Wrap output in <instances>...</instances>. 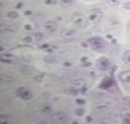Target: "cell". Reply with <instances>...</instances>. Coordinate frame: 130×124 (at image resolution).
Segmentation results:
<instances>
[{
	"label": "cell",
	"mask_w": 130,
	"mask_h": 124,
	"mask_svg": "<svg viewBox=\"0 0 130 124\" xmlns=\"http://www.w3.org/2000/svg\"><path fill=\"white\" fill-rule=\"evenodd\" d=\"M92 65V63L90 62H86V63H85L83 66L84 67H89V66H91Z\"/></svg>",
	"instance_id": "obj_28"
},
{
	"label": "cell",
	"mask_w": 130,
	"mask_h": 124,
	"mask_svg": "<svg viewBox=\"0 0 130 124\" xmlns=\"http://www.w3.org/2000/svg\"><path fill=\"white\" fill-rule=\"evenodd\" d=\"M88 43L94 50L100 51L103 50L106 45V42L103 39L98 37H94L88 40Z\"/></svg>",
	"instance_id": "obj_1"
},
{
	"label": "cell",
	"mask_w": 130,
	"mask_h": 124,
	"mask_svg": "<svg viewBox=\"0 0 130 124\" xmlns=\"http://www.w3.org/2000/svg\"><path fill=\"white\" fill-rule=\"evenodd\" d=\"M75 35V31L73 30H66L63 32L62 36L66 39H71Z\"/></svg>",
	"instance_id": "obj_10"
},
{
	"label": "cell",
	"mask_w": 130,
	"mask_h": 124,
	"mask_svg": "<svg viewBox=\"0 0 130 124\" xmlns=\"http://www.w3.org/2000/svg\"><path fill=\"white\" fill-rule=\"evenodd\" d=\"M122 58L125 64L130 65V50H127L123 53Z\"/></svg>",
	"instance_id": "obj_9"
},
{
	"label": "cell",
	"mask_w": 130,
	"mask_h": 124,
	"mask_svg": "<svg viewBox=\"0 0 130 124\" xmlns=\"http://www.w3.org/2000/svg\"><path fill=\"white\" fill-rule=\"evenodd\" d=\"M63 65L64 66H66V67H69L71 66V64L69 63V62H65Z\"/></svg>",
	"instance_id": "obj_30"
},
{
	"label": "cell",
	"mask_w": 130,
	"mask_h": 124,
	"mask_svg": "<svg viewBox=\"0 0 130 124\" xmlns=\"http://www.w3.org/2000/svg\"><path fill=\"white\" fill-rule=\"evenodd\" d=\"M46 4H55L57 3L56 0H45V1Z\"/></svg>",
	"instance_id": "obj_20"
},
{
	"label": "cell",
	"mask_w": 130,
	"mask_h": 124,
	"mask_svg": "<svg viewBox=\"0 0 130 124\" xmlns=\"http://www.w3.org/2000/svg\"><path fill=\"white\" fill-rule=\"evenodd\" d=\"M76 102L77 104L79 105H83L85 103V101L84 100L80 99H77Z\"/></svg>",
	"instance_id": "obj_22"
},
{
	"label": "cell",
	"mask_w": 130,
	"mask_h": 124,
	"mask_svg": "<svg viewBox=\"0 0 130 124\" xmlns=\"http://www.w3.org/2000/svg\"><path fill=\"white\" fill-rule=\"evenodd\" d=\"M31 13V12L30 11H26V12H25L24 14H25V15H30Z\"/></svg>",
	"instance_id": "obj_35"
},
{
	"label": "cell",
	"mask_w": 130,
	"mask_h": 124,
	"mask_svg": "<svg viewBox=\"0 0 130 124\" xmlns=\"http://www.w3.org/2000/svg\"><path fill=\"white\" fill-rule=\"evenodd\" d=\"M84 111L82 109H78V110H77L76 113L78 116H81L82 115L84 114Z\"/></svg>",
	"instance_id": "obj_19"
},
{
	"label": "cell",
	"mask_w": 130,
	"mask_h": 124,
	"mask_svg": "<svg viewBox=\"0 0 130 124\" xmlns=\"http://www.w3.org/2000/svg\"><path fill=\"white\" fill-rule=\"evenodd\" d=\"M86 89H86V87H83V88H82V89H81V92H83V93H84L85 92H86Z\"/></svg>",
	"instance_id": "obj_33"
},
{
	"label": "cell",
	"mask_w": 130,
	"mask_h": 124,
	"mask_svg": "<svg viewBox=\"0 0 130 124\" xmlns=\"http://www.w3.org/2000/svg\"><path fill=\"white\" fill-rule=\"evenodd\" d=\"M54 120L56 121L61 122V123H65L68 121V116L66 114L63 112H58L54 115Z\"/></svg>",
	"instance_id": "obj_7"
},
{
	"label": "cell",
	"mask_w": 130,
	"mask_h": 124,
	"mask_svg": "<svg viewBox=\"0 0 130 124\" xmlns=\"http://www.w3.org/2000/svg\"><path fill=\"white\" fill-rule=\"evenodd\" d=\"M23 41L26 43H29L32 41V39L30 37H26L23 39Z\"/></svg>",
	"instance_id": "obj_23"
},
{
	"label": "cell",
	"mask_w": 130,
	"mask_h": 124,
	"mask_svg": "<svg viewBox=\"0 0 130 124\" xmlns=\"http://www.w3.org/2000/svg\"><path fill=\"white\" fill-rule=\"evenodd\" d=\"M127 30L128 32L130 33V21L127 24Z\"/></svg>",
	"instance_id": "obj_26"
},
{
	"label": "cell",
	"mask_w": 130,
	"mask_h": 124,
	"mask_svg": "<svg viewBox=\"0 0 130 124\" xmlns=\"http://www.w3.org/2000/svg\"><path fill=\"white\" fill-rule=\"evenodd\" d=\"M69 93L74 95H77L78 94V91L76 89H71L69 91Z\"/></svg>",
	"instance_id": "obj_21"
},
{
	"label": "cell",
	"mask_w": 130,
	"mask_h": 124,
	"mask_svg": "<svg viewBox=\"0 0 130 124\" xmlns=\"http://www.w3.org/2000/svg\"><path fill=\"white\" fill-rule=\"evenodd\" d=\"M86 119L87 120V122H91L92 121V118L90 116H87L86 118Z\"/></svg>",
	"instance_id": "obj_29"
},
{
	"label": "cell",
	"mask_w": 130,
	"mask_h": 124,
	"mask_svg": "<svg viewBox=\"0 0 130 124\" xmlns=\"http://www.w3.org/2000/svg\"><path fill=\"white\" fill-rule=\"evenodd\" d=\"M44 27L46 30L50 33L56 31L58 29V25L55 22L53 21H49L46 22L44 24Z\"/></svg>",
	"instance_id": "obj_6"
},
{
	"label": "cell",
	"mask_w": 130,
	"mask_h": 124,
	"mask_svg": "<svg viewBox=\"0 0 130 124\" xmlns=\"http://www.w3.org/2000/svg\"><path fill=\"white\" fill-rule=\"evenodd\" d=\"M21 6H22V4H18V5L17 6V8H20L21 7Z\"/></svg>",
	"instance_id": "obj_36"
},
{
	"label": "cell",
	"mask_w": 130,
	"mask_h": 124,
	"mask_svg": "<svg viewBox=\"0 0 130 124\" xmlns=\"http://www.w3.org/2000/svg\"><path fill=\"white\" fill-rule=\"evenodd\" d=\"M46 62L48 63H53L55 61L54 58H52V57H46L44 58Z\"/></svg>",
	"instance_id": "obj_17"
},
{
	"label": "cell",
	"mask_w": 130,
	"mask_h": 124,
	"mask_svg": "<svg viewBox=\"0 0 130 124\" xmlns=\"http://www.w3.org/2000/svg\"><path fill=\"white\" fill-rule=\"evenodd\" d=\"M72 21L77 27L79 28H84L88 24V20L86 17L82 14L75 13L72 18Z\"/></svg>",
	"instance_id": "obj_2"
},
{
	"label": "cell",
	"mask_w": 130,
	"mask_h": 124,
	"mask_svg": "<svg viewBox=\"0 0 130 124\" xmlns=\"http://www.w3.org/2000/svg\"><path fill=\"white\" fill-rule=\"evenodd\" d=\"M16 93L19 96L25 100H29L32 96V93L25 87H20L17 89Z\"/></svg>",
	"instance_id": "obj_4"
},
{
	"label": "cell",
	"mask_w": 130,
	"mask_h": 124,
	"mask_svg": "<svg viewBox=\"0 0 130 124\" xmlns=\"http://www.w3.org/2000/svg\"><path fill=\"white\" fill-rule=\"evenodd\" d=\"M124 5H125V7H126L127 8H130V2L125 4Z\"/></svg>",
	"instance_id": "obj_27"
},
{
	"label": "cell",
	"mask_w": 130,
	"mask_h": 124,
	"mask_svg": "<svg viewBox=\"0 0 130 124\" xmlns=\"http://www.w3.org/2000/svg\"><path fill=\"white\" fill-rule=\"evenodd\" d=\"M107 38H112V37L110 36V35H108V36H107Z\"/></svg>",
	"instance_id": "obj_37"
},
{
	"label": "cell",
	"mask_w": 130,
	"mask_h": 124,
	"mask_svg": "<svg viewBox=\"0 0 130 124\" xmlns=\"http://www.w3.org/2000/svg\"><path fill=\"white\" fill-rule=\"evenodd\" d=\"M18 16V14L15 11H10L7 13V16L10 19L17 18Z\"/></svg>",
	"instance_id": "obj_15"
},
{
	"label": "cell",
	"mask_w": 130,
	"mask_h": 124,
	"mask_svg": "<svg viewBox=\"0 0 130 124\" xmlns=\"http://www.w3.org/2000/svg\"><path fill=\"white\" fill-rule=\"evenodd\" d=\"M42 47L43 48H48V45L47 44H44V45H42Z\"/></svg>",
	"instance_id": "obj_34"
},
{
	"label": "cell",
	"mask_w": 130,
	"mask_h": 124,
	"mask_svg": "<svg viewBox=\"0 0 130 124\" xmlns=\"http://www.w3.org/2000/svg\"><path fill=\"white\" fill-rule=\"evenodd\" d=\"M24 28L27 30H30L31 29V26L29 24H26L25 25Z\"/></svg>",
	"instance_id": "obj_25"
},
{
	"label": "cell",
	"mask_w": 130,
	"mask_h": 124,
	"mask_svg": "<svg viewBox=\"0 0 130 124\" xmlns=\"http://www.w3.org/2000/svg\"><path fill=\"white\" fill-rule=\"evenodd\" d=\"M73 2V0H61L60 5L63 7H68L72 4Z\"/></svg>",
	"instance_id": "obj_12"
},
{
	"label": "cell",
	"mask_w": 130,
	"mask_h": 124,
	"mask_svg": "<svg viewBox=\"0 0 130 124\" xmlns=\"http://www.w3.org/2000/svg\"><path fill=\"white\" fill-rule=\"evenodd\" d=\"M119 80L123 82H130V71H125L120 73L118 75Z\"/></svg>",
	"instance_id": "obj_8"
},
{
	"label": "cell",
	"mask_w": 130,
	"mask_h": 124,
	"mask_svg": "<svg viewBox=\"0 0 130 124\" xmlns=\"http://www.w3.org/2000/svg\"><path fill=\"white\" fill-rule=\"evenodd\" d=\"M77 122H73V124H77Z\"/></svg>",
	"instance_id": "obj_38"
},
{
	"label": "cell",
	"mask_w": 130,
	"mask_h": 124,
	"mask_svg": "<svg viewBox=\"0 0 130 124\" xmlns=\"http://www.w3.org/2000/svg\"><path fill=\"white\" fill-rule=\"evenodd\" d=\"M35 38L37 40H38V41H39V40H41L42 38V35L41 34V33H37L35 35Z\"/></svg>",
	"instance_id": "obj_18"
},
{
	"label": "cell",
	"mask_w": 130,
	"mask_h": 124,
	"mask_svg": "<svg viewBox=\"0 0 130 124\" xmlns=\"http://www.w3.org/2000/svg\"><path fill=\"white\" fill-rule=\"evenodd\" d=\"M111 66L110 60L105 57H101L97 61V66L100 70L105 71L109 69Z\"/></svg>",
	"instance_id": "obj_5"
},
{
	"label": "cell",
	"mask_w": 130,
	"mask_h": 124,
	"mask_svg": "<svg viewBox=\"0 0 130 124\" xmlns=\"http://www.w3.org/2000/svg\"><path fill=\"white\" fill-rule=\"evenodd\" d=\"M86 60H87V58H85V57L84 58H82L81 59V61H82L83 62H85Z\"/></svg>",
	"instance_id": "obj_31"
},
{
	"label": "cell",
	"mask_w": 130,
	"mask_h": 124,
	"mask_svg": "<svg viewBox=\"0 0 130 124\" xmlns=\"http://www.w3.org/2000/svg\"><path fill=\"white\" fill-rule=\"evenodd\" d=\"M113 81L111 80H106L102 83L100 85V87L103 89H107L110 87L112 86L113 85Z\"/></svg>",
	"instance_id": "obj_11"
},
{
	"label": "cell",
	"mask_w": 130,
	"mask_h": 124,
	"mask_svg": "<svg viewBox=\"0 0 130 124\" xmlns=\"http://www.w3.org/2000/svg\"><path fill=\"white\" fill-rule=\"evenodd\" d=\"M124 1H128V0H124Z\"/></svg>",
	"instance_id": "obj_39"
},
{
	"label": "cell",
	"mask_w": 130,
	"mask_h": 124,
	"mask_svg": "<svg viewBox=\"0 0 130 124\" xmlns=\"http://www.w3.org/2000/svg\"><path fill=\"white\" fill-rule=\"evenodd\" d=\"M122 123L124 124H130V114L127 113L123 117Z\"/></svg>",
	"instance_id": "obj_13"
},
{
	"label": "cell",
	"mask_w": 130,
	"mask_h": 124,
	"mask_svg": "<svg viewBox=\"0 0 130 124\" xmlns=\"http://www.w3.org/2000/svg\"><path fill=\"white\" fill-rule=\"evenodd\" d=\"M103 13L98 9H94L91 10L88 14V20L94 23L99 22L102 19Z\"/></svg>",
	"instance_id": "obj_3"
},
{
	"label": "cell",
	"mask_w": 130,
	"mask_h": 124,
	"mask_svg": "<svg viewBox=\"0 0 130 124\" xmlns=\"http://www.w3.org/2000/svg\"><path fill=\"white\" fill-rule=\"evenodd\" d=\"M124 104L128 107H130V97H125L123 100Z\"/></svg>",
	"instance_id": "obj_16"
},
{
	"label": "cell",
	"mask_w": 130,
	"mask_h": 124,
	"mask_svg": "<svg viewBox=\"0 0 130 124\" xmlns=\"http://www.w3.org/2000/svg\"><path fill=\"white\" fill-rule=\"evenodd\" d=\"M1 61L2 62L4 63H10L11 61L10 60H8L7 59H5V58H1Z\"/></svg>",
	"instance_id": "obj_24"
},
{
	"label": "cell",
	"mask_w": 130,
	"mask_h": 124,
	"mask_svg": "<svg viewBox=\"0 0 130 124\" xmlns=\"http://www.w3.org/2000/svg\"><path fill=\"white\" fill-rule=\"evenodd\" d=\"M81 45L83 47H87V44L84 43V42H82L81 43Z\"/></svg>",
	"instance_id": "obj_32"
},
{
	"label": "cell",
	"mask_w": 130,
	"mask_h": 124,
	"mask_svg": "<svg viewBox=\"0 0 130 124\" xmlns=\"http://www.w3.org/2000/svg\"><path fill=\"white\" fill-rule=\"evenodd\" d=\"M108 4L113 6H116L119 4V0H107Z\"/></svg>",
	"instance_id": "obj_14"
}]
</instances>
